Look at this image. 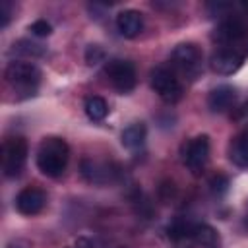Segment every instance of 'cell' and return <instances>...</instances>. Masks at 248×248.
<instances>
[{
	"label": "cell",
	"mask_w": 248,
	"mask_h": 248,
	"mask_svg": "<svg viewBox=\"0 0 248 248\" xmlns=\"http://www.w3.org/2000/svg\"><path fill=\"white\" fill-rule=\"evenodd\" d=\"M70 159V147L62 138H45L37 151V167L45 176L56 178L64 172Z\"/></svg>",
	"instance_id": "1"
},
{
	"label": "cell",
	"mask_w": 248,
	"mask_h": 248,
	"mask_svg": "<svg viewBox=\"0 0 248 248\" xmlns=\"http://www.w3.org/2000/svg\"><path fill=\"white\" fill-rule=\"evenodd\" d=\"M6 81L19 93L25 95H35L37 83L41 79V70L31 64V62H23V60H14L6 66L4 70Z\"/></svg>",
	"instance_id": "2"
},
{
	"label": "cell",
	"mask_w": 248,
	"mask_h": 248,
	"mask_svg": "<svg viewBox=\"0 0 248 248\" xmlns=\"http://www.w3.org/2000/svg\"><path fill=\"white\" fill-rule=\"evenodd\" d=\"M213 41L219 46H234L240 48L242 43L248 41V21L240 16H227L213 31Z\"/></svg>",
	"instance_id": "3"
},
{
	"label": "cell",
	"mask_w": 248,
	"mask_h": 248,
	"mask_svg": "<svg viewBox=\"0 0 248 248\" xmlns=\"http://www.w3.org/2000/svg\"><path fill=\"white\" fill-rule=\"evenodd\" d=\"M151 87L165 103H176L182 99V83L167 66H157L151 70Z\"/></svg>",
	"instance_id": "4"
},
{
	"label": "cell",
	"mask_w": 248,
	"mask_h": 248,
	"mask_svg": "<svg viewBox=\"0 0 248 248\" xmlns=\"http://www.w3.org/2000/svg\"><path fill=\"white\" fill-rule=\"evenodd\" d=\"M27 159V141L21 136H12L2 143V170L6 176H17Z\"/></svg>",
	"instance_id": "5"
},
{
	"label": "cell",
	"mask_w": 248,
	"mask_h": 248,
	"mask_svg": "<svg viewBox=\"0 0 248 248\" xmlns=\"http://www.w3.org/2000/svg\"><path fill=\"white\" fill-rule=\"evenodd\" d=\"M180 155H182V163L188 167V170L194 174H200L209 161V138L205 134H202V136L188 140L182 145Z\"/></svg>",
	"instance_id": "6"
},
{
	"label": "cell",
	"mask_w": 248,
	"mask_h": 248,
	"mask_svg": "<svg viewBox=\"0 0 248 248\" xmlns=\"http://www.w3.org/2000/svg\"><path fill=\"white\" fill-rule=\"evenodd\" d=\"M105 76L118 93H130L136 87V68L128 60H110L105 66Z\"/></svg>",
	"instance_id": "7"
},
{
	"label": "cell",
	"mask_w": 248,
	"mask_h": 248,
	"mask_svg": "<svg viewBox=\"0 0 248 248\" xmlns=\"http://www.w3.org/2000/svg\"><path fill=\"white\" fill-rule=\"evenodd\" d=\"M170 60H172V66H174L178 72H182V74H186V76H190V78H196L198 72H200V68H202V52H200V48H198L196 45H192V43H182V45H178V46L172 50Z\"/></svg>",
	"instance_id": "8"
},
{
	"label": "cell",
	"mask_w": 248,
	"mask_h": 248,
	"mask_svg": "<svg viewBox=\"0 0 248 248\" xmlns=\"http://www.w3.org/2000/svg\"><path fill=\"white\" fill-rule=\"evenodd\" d=\"M244 62V52L240 48H234V46H219L213 54H211V70L215 74H221V76H231L234 74Z\"/></svg>",
	"instance_id": "9"
},
{
	"label": "cell",
	"mask_w": 248,
	"mask_h": 248,
	"mask_svg": "<svg viewBox=\"0 0 248 248\" xmlns=\"http://www.w3.org/2000/svg\"><path fill=\"white\" fill-rule=\"evenodd\" d=\"M46 203V196L43 190L35 188V186H29V188H23L17 198H16V209L21 213V215H37Z\"/></svg>",
	"instance_id": "10"
},
{
	"label": "cell",
	"mask_w": 248,
	"mask_h": 248,
	"mask_svg": "<svg viewBox=\"0 0 248 248\" xmlns=\"http://www.w3.org/2000/svg\"><path fill=\"white\" fill-rule=\"evenodd\" d=\"M116 29L126 39L138 37L141 33V29H143V17H141V14L138 10H122L116 16Z\"/></svg>",
	"instance_id": "11"
},
{
	"label": "cell",
	"mask_w": 248,
	"mask_h": 248,
	"mask_svg": "<svg viewBox=\"0 0 248 248\" xmlns=\"http://www.w3.org/2000/svg\"><path fill=\"white\" fill-rule=\"evenodd\" d=\"M236 99V91L231 85H219L215 89H211L209 97H207V107L211 108V112H225L232 107Z\"/></svg>",
	"instance_id": "12"
},
{
	"label": "cell",
	"mask_w": 248,
	"mask_h": 248,
	"mask_svg": "<svg viewBox=\"0 0 248 248\" xmlns=\"http://www.w3.org/2000/svg\"><path fill=\"white\" fill-rule=\"evenodd\" d=\"M145 138H147V128H145V124H143V122H134V124H130L128 128H124V132H122V136H120V141H122V145H124L126 149H138V147L143 145Z\"/></svg>",
	"instance_id": "13"
},
{
	"label": "cell",
	"mask_w": 248,
	"mask_h": 248,
	"mask_svg": "<svg viewBox=\"0 0 248 248\" xmlns=\"http://www.w3.org/2000/svg\"><path fill=\"white\" fill-rule=\"evenodd\" d=\"M229 157L236 167H248V130L240 132L231 141Z\"/></svg>",
	"instance_id": "14"
},
{
	"label": "cell",
	"mask_w": 248,
	"mask_h": 248,
	"mask_svg": "<svg viewBox=\"0 0 248 248\" xmlns=\"http://www.w3.org/2000/svg\"><path fill=\"white\" fill-rule=\"evenodd\" d=\"M192 236L196 246H203V248H215L217 246V232L213 227L205 225V223H194L192 225Z\"/></svg>",
	"instance_id": "15"
},
{
	"label": "cell",
	"mask_w": 248,
	"mask_h": 248,
	"mask_svg": "<svg viewBox=\"0 0 248 248\" xmlns=\"http://www.w3.org/2000/svg\"><path fill=\"white\" fill-rule=\"evenodd\" d=\"M81 174L95 184H103L107 180H110V169L107 165H99L95 161H83L81 163Z\"/></svg>",
	"instance_id": "16"
},
{
	"label": "cell",
	"mask_w": 248,
	"mask_h": 248,
	"mask_svg": "<svg viewBox=\"0 0 248 248\" xmlns=\"http://www.w3.org/2000/svg\"><path fill=\"white\" fill-rule=\"evenodd\" d=\"M83 108H85L87 118L93 120V122H99V120H103V118L108 114V105H107V101H105L103 97H97V95L85 99Z\"/></svg>",
	"instance_id": "17"
},
{
	"label": "cell",
	"mask_w": 248,
	"mask_h": 248,
	"mask_svg": "<svg viewBox=\"0 0 248 248\" xmlns=\"http://www.w3.org/2000/svg\"><path fill=\"white\" fill-rule=\"evenodd\" d=\"M12 54H21V56H31V58H37V56H43L45 54V46L39 45V43H33V41H27V39H21L17 43L12 45Z\"/></svg>",
	"instance_id": "18"
},
{
	"label": "cell",
	"mask_w": 248,
	"mask_h": 248,
	"mask_svg": "<svg viewBox=\"0 0 248 248\" xmlns=\"http://www.w3.org/2000/svg\"><path fill=\"white\" fill-rule=\"evenodd\" d=\"M209 188H211L213 194L223 196V194L229 190V178H227L223 172H217V174H213V176L209 178Z\"/></svg>",
	"instance_id": "19"
},
{
	"label": "cell",
	"mask_w": 248,
	"mask_h": 248,
	"mask_svg": "<svg viewBox=\"0 0 248 248\" xmlns=\"http://www.w3.org/2000/svg\"><path fill=\"white\" fill-rule=\"evenodd\" d=\"M103 60H105V50H103V46H99V45H89L87 50H85V62H87L89 66H97V64H101Z\"/></svg>",
	"instance_id": "20"
},
{
	"label": "cell",
	"mask_w": 248,
	"mask_h": 248,
	"mask_svg": "<svg viewBox=\"0 0 248 248\" xmlns=\"http://www.w3.org/2000/svg\"><path fill=\"white\" fill-rule=\"evenodd\" d=\"M29 31H31V35H35V37H48V35L52 33V27H50L48 21L37 19V21H33V23L29 25Z\"/></svg>",
	"instance_id": "21"
},
{
	"label": "cell",
	"mask_w": 248,
	"mask_h": 248,
	"mask_svg": "<svg viewBox=\"0 0 248 248\" xmlns=\"http://www.w3.org/2000/svg\"><path fill=\"white\" fill-rule=\"evenodd\" d=\"M232 6L231 4H227V2H211V4H207V12H209V16H227L229 14V10H231Z\"/></svg>",
	"instance_id": "22"
},
{
	"label": "cell",
	"mask_w": 248,
	"mask_h": 248,
	"mask_svg": "<svg viewBox=\"0 0 248 248\" xmlns=\"http://www.w3.org/2000/svg\"><path fill=\"white\" fill-rule=\"evenodd\" d=\"M10 16H12V4L8 0H2L0 4V27L2 29L10 23Z\"/></svg>",
	"instance_id": "23"
},
{
	"label": "cell",
	"mask_w": 248,
	"mask_h": 248,
	"mask_svg": "<svg viewBox=\"0 0 248 248\" xmlns=\"http://www.w3.org/2000/svg\"><path fill=\"white\" fill-rule=\"evenodd\" d=\"M66 248H93V242L89 238H85V236H79L74 242V246H66Z\"/></svg>",
	"instance_id": "24"
},
{
	"label": "cell",
	"mask_w": 248,
	"mask_h": 248,
	"mask_svg": "<svg viewBox=\"0 0 248 248\" xmlns=\"http://www.w3.org/2000/svg\"><path fill=\"white\" fill-rule=\"evenodd\" d=\"M6 248H21V246H19V244H8Z\"/></svg>",
	"instance_id": "25"
},
{
	"label": "cell",
	"mask_w": 248,
	"mask_h": 248,
	"mask_svg": "<svg viewBox=\"0 0 248 248\" xmlns=\"http://www.w3.org/2000/svg\"><path fill=\"white\" fill-rule=\"evenodd\" d=\"M242 8H244V10H248V2H244V4H242Z\"/></svg>",
	"instance_id": "26"
},
{
	"label": "cell",
	"mask_w": 248,
	"mask_h": 248,
	"mask_svg": "<svg viewBox=\"0 0 248 248\" xmlns=\"http://www.w3.org/2000/svg\"><path fill=\"white\" fill-rule=\"evenodd\" d=\"M246 112H248V105H246Z\"/></svg>",
	"instance_id": "27"
}]
</instances>
